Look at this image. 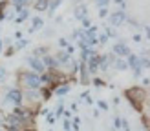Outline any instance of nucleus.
<instances>
[{"instance_id":"a878e982","label":"nucleus","mask_w":150,"mask_h":131,"mask_svg":"<svg viewBox=\"0 0 150 131\" xmlns=\"http://www.w3.org/2000/svg\"><path fill=\"white\" fill-rule=\"evenodd\" d=\"M6 6H7V2H0V20H4V9H6Z\"/></svg>"},{"instance_id":"7ed1b4c3","label":"nucleus","mask_w":150,"mask_h":131,"mask_svg":"<svg viewBox=\"0 0 150 131\" xmlns=\"http://www.w3.org/2000/svg\"><path fill=\"white\" fill-rule=\"evenodd\" d=\"M22 100H24V97H22V91L17 89V87H9V89L6 91V98L4 102L6 104H13V106H20L22 104Z\"/></svg>"},{"instance_id":"c9c22d12","label":"nucleus","mask_w":150,"mask_h":131,"mask_svg":"<svg viewBox=\"0 0 150 131\" xmlns=\"http://www.w3.org/2000/svg\"><path fill=\"white\" fill-rule=\"evenodd\" d=\"M37 113H40V115H48V109L46 107H39V111Z\"/></svg>"},{"instance_id":"f3484780","label":"nucleus","mask_w":150,"mask_h":131,"mask_svg":"<svg viewBox=\"0 0 150 131\" xmlns=\"http://www.w3.org/2000/svg\"><path fill=\"white\" fill-rule=\"evenodd\" d=\"M48 4L50 2H46V0H39V2H35V9L37 11H46L48 9Z\"/></svg>"},{"instance_id":"4468645a","label":"nucleus","mask_w":150,"mask_h":131,"mask_svg":"<svg viewBox=\"0 0 150 131\" xmlns=\"http://www.w3.org/2000/svg\"><path fill=\"white\" fill-rule=\"evenodd\" d=\"M114 68H115L117 71H125L126 68H128V64H126V60H123V58H115Z\"/></svg>"},{"instance_id":"7c9ffc66","label":"nucleus","mask_w":150,"mask_h":131,"mask_svg":"<svg viewBox=\"0 0 150 131\" xmlns=\"http://www.w3.org/2000/svg\"><path fill=\"white\" fill-rule=\"evenodd\" d=\"M143 124H145L146 131H150V116H145V118H143Z\"/></svg>"},{"instance_id":"a19ab883","label":"nucleus","mask_w":150,"mask_h":131,"mask_svg":"<svg viewBox=\"0 0 150 131\" xmlns=\"http://www.w3.org/2000/svg\"><path fill=\"white\" fill-rule=\"evenodd\" d=\"M134 40H136V42H141V35H134Z\"/></svg>"},{"instance_id":"4be33fe9","label":"nucleus","mask_w":150,"mask_h":131,"mask_svg":"<svg viewBox=\"0 0 150 131\" xmlns=\"http://www.w3.org/2000/svg\"><path fill=\"white\" fill-rule=\"evenodd\" d=\"M106 42H108V35H106V33H103L101 36H97V44H101V46H104Z\"/></svg>"},{"instance_id":"423d86ee","label":"nucleus","mask_w":150,"mask_h":131,"mask_svg":"<svg viewBox=\"0 0 150 131\" xmlns=\"http://www.w3.org/2000/svg\"><path fill=\"white\" fill-rule=\"evenodd\" d=\"M112 51H114L115 56H130L132 55L130 49H128V46H126L125 42H115L114 47H112Z\"/></svg>"},{"instance_id":"ea45409f","label":"nucleus","mask_w":150,"mask_h":131,"mask_svg":"<svg viewBox=\"0 0 150 131\" xmlns=\"http://www.w3.org/2000/svg\"><path fill=\"white\" fill-rule=\"evenodd\" d=\"M15 38H17V40H22V33L17 31V33H15Z\"/></svg>"},{"instance_id":"f03ea898","label":"nucleus","mask_w":150,"mask_h":131,"mask_svg":"<svg viewBox=\"0 0 150 131\" xmlns=\"http://www.w3.org/2000/svg\"><path fill=\"white\" fill-rule=\"evenodd\" d=\"M18 80L20 84L26 87V89H39L40 87V75L33 71H20L18 73Z\"/></svg>"},{"instance_id":"e433bc0d","label":"nucleus","mask_w":150,"mask_h":131,"mask_svg":"<svg viewBox=\"0 0 150 131\" xmlns=\"http://www.w3.org/2000/svg\"><path fill=\"white\" fill-rule=\"evenodd\" d=\"M13 53H15V47H13V46H11L9 49H7V51H6V55H7V56H11Z\"/></svg>"},{"instance_id":"37998d69","label":"nucleus","mask_w":150,"mask_h":131,"mask_svg":"<svg viewBox=\"0 0 150 131\" xmlns=\"http://www.w3.org/2000/svg\"><path fill=\"white\" fill-rule=\"evenodd\" d=\"M24 131H35V129H33V128H29V129H24Z\"/></svg>"},{"instance_id":"9d476101","label":"nucleus","mask_w":150,"mask_h":131,"mask_svg":"<svg viewBox=\"0 0 150 131\" xmlns=\"http://www.w3.org/2000/svg\"><path fill=\"white\" fill-rule=\"evenodd\" d=\"M55 60L59 66H68L70 64V55L66 53V51H57L55 53Z\"/></svg>"},{"instance_id":"c756f323","label":"nucleus","mask_w":150,"mask_h":131,"mask_svg":"<svg viewBox=\"0 0 150 131\" xmlns=\"http://www.w3.org/2000/svg\"><path fill=\"white\" fill-rule=\"evenodd\" d=\"M117 6H119V11H123V13H125V9H126V2H121V0H117Z\"/></svg>"},{"instance_id":"bb28decb","label":"nucleus","mask_w":150,"mask_h":131,"mask_svg":"<svg viewBox=\"0 0 150 131\" xmlns=\"http://www.w3.org/2000/svg\"><path fill=\"white\" fill-rule=\"evenodd\" d=\"M82 22V27H84V31H86V29H90V27H92V26H90V22H92V20H90L88 17L84 18V20H81Z\"/></svg>"},{"instance_id":"6ab92c4d","label":"nucleus","mask_w":150,"mask_h":131,"mask_svg":"<svg viewBox=\"0 0 150 131\" xmlns=\"http://www.w3.org/2000/svg\"><path fill=\"white\" fill-rule=\"evenodd\" d=\"M51 93H53V89H51V87H44L40 95H42V98H44V100H48V98L51 97Z\"/></svg>"},{"instance_id":"c03bdc74","label":"nucleus","mask_w":150,"mask_h":131,"mask_svg":"<svg viewBox=\"0 0 150 131\" xmlns=\"http://www.w3.org/2000/svg\"><path fill=\"white\" fill-rule=\"evenodd\" d=\"M9 131H20V129H9Z\"/></svg>"},{"instance_id":"f257e3e1","label":"nucleus","mask_w":150,"mask_h":131,"mask_svg":"<svg viewBox=\"0 0 150 131\" xmlns=\"http://www.w3.org/2000/svg\"><path fill=\"white\" fill-rule=\"evenodd\" d=\"M125 97H126V100L132 104V107L136 109V111H143V104L146 100V93H145V89L141 86H132L130 89L125 91Z\"/></svg>"},{"instance_id":"20e7f679","label":"nucleus","mask_w":150,"mask_h":131,"mask_svg":"<svg viewBox=\"0 0 150 131\" xmlns=\"http://www.w3.org/2000/svg\"><path fill=\"white\" fill-rule=\"evenodd\" d=\"M24 97V100H28V107L31 106V107H37L40 104V100H42V95L40 91H37V89H28L26 95H22Z\"/></svg>"},{"instance_id":"f704fd0d","label":"nucleus","mask_w":150,"mask_h":131,"mask_svg":"<svg viewBox=\"0 0 150 131\" xmlns=\"http://www.w3.org/2000/svg\"><path fill=\"white\" fill-rule=\"evenodd\" d=\"M48 122H50V124H53V122H55V115L48 113Z\"/></svg>"},{"instance_id":"f8f14e48","label":"nucleus","mask_w":150,"mask_h":131,"mask_svg":"<svg viewBox=\"0 0 150 131\" xmlns=\"http://www.w3.org/2000/svg\"><path fill=\"white\" fill-rule=\"evenodd\" d=\"M73 15H75L79 20H84V18H86V7H84V6H77V7H75V11H73Z\"/></svg>"},{"instance_id":"6e6552de","label":"nucleus","mask_w":150,"mask_h":131,"mask_svg":"<svg viewBox=\"0 0 150 131\" xmlns=\"http://www.w3.org/2000/svg\"><path fill=\"white\" fill-rule=\"evenodd\" d=\"M125 22H126V15H125L123 11H115V13H112V15H110V24L114 26V27L125 24Z\"/></svg>"},{"instance_id":"ddd939ff","label":"nucleus","mask_w":150,"mask_h":131,"mask_svg":"<svg viewBox=\"0 0 150 131\" xmlns=\"http://www.w3.org/2000/svg\"><path fill=\"white\" fill-rule=\"evenodd\" d=\"M68 91H70V86H68V84H62V86H57V87H55V89H53V93H55V95H59V97H64V95H66V93H68Z\"/></svg>"},{"instance_id":"1a4fd4ad","label":"nucleus","mask_w":150,"mask_h":131,"mask_svg":"<svg viewBox=\"0 0 150 131\" xmlns=\"http://www.w3.org/2000/svg\"><path fill=\"white\" fill-rule=\"evenodd\" d=\"M79 71H81V82H82V84H90V82H92L86 62H79Z\"/></svg>"},{"instance_id":"c85d7f7f","label":"nucleus","mask_w":150,"mask_h":131,"mask_svg":"<svg viewBox=\"0 0 150 131\" xmlns=\"http://www.w3.org/2000/svg\"><path fill=\"white\" fill-rule=\"evenodd\" d=\"M93 84L99 87V86H106V82H104V80H101V78H93Z\"/></svg>"},{"instance_id":"cd10ccee","label":"nucleus","mask_w":150,"mask_h":131,"mask_svg":"<svg viewBox=\"0 0 150 131\" xmlns=\"http://www.w3.org/2000/svg\"><path fill=\"white\" fill-rule=\"evenodd\" d=\"M106 35H108V38H115V36H117V33H115L112 27H108V29H106Z\"/></svg>"},{"instance_id":"aec40b11","label":"nucleus","mask_w":150,"mask_h":131,"mask_svg":"<svg viewBox=\"0 0 150 131\" xmlns=\"http://www.w3.org/2000/svg\"><path fill=\"white\" fill-rule=\"evenodd\" d=\"M61 115H64V107H62V100H59V106L55 109V118H59Z\"/></svg>"},{"instance_id":"0eeeda50","label":"nucleus","mask_w":150,"mask_h":131,"mask_svg":"<svg viewBox=\"0 0 150 131\" xmlns=\"http://www.w3.org/2000/svg\"><path fill=\"white\" fill-rule=\"evenodd\" d=\"M126 64L134 69V75L136 77H141V66H139V56L137 55H130L126 56Z\"/></svg>"},{"instance_id":"a18cd8bd","label":"nucleus","mask_w":150,"mask_h":131,"mask_svg":"<svg viewBox=\"0 0 150 131\" xmlns=\"http://www.w3.org/2000/svg\"><path fill=\"white\" fill-rule=\"evenodd\" d=\"M0 131H4V129H0Z\"/></svg>"},{"instance_id":"412c9836","label":"nucleus","mask_w":150,"mask_h":131,"mask_svg":"<svg viewBox=\"0 0 150 131\" xmlns=\"http://www.w3.org/2000/svg\"><path fill=\"white\" fill-rule=\"evenodd\" d=\"M59 6H61V0H57V2H50V4H48V11H50L51 15H53V11L57 9Z\"/></svg>"},{"instance_id":"39448f33","label":"nucleus","mask_w":150,"mask_h":131,"mask_svg":"<svg viewBox=\"0 0 150 131\" xmlns=\"http://www.w3.org/2000/svg\"><path fill=\"white\" fill-rule=\"evenodd\" d=\"M26 60H28L29 66H31V71H33V73H39V75L42 73V75H44V73L48 71L46 66H44V62H42V58H39V56H33V55H31V56H28Z\"/></svg>"},{"instance_id":"79ce46f5","label":"nucleus","mask_w":150,"mask_h":131,"mask_svg":"<svg viewBox=\"0 0 150 131\" xmlns=\"http://www.w3.org/2000/svg\"><path fill=\"white\" fill-rule=\"evenodd\" d=\"M2 46H4V42H2V38H0V53H2Z\"/></svg>"},{"instance_id":"a211bd4d","label":"nucleus","mask_w":150,"mask_h":131,"mask_svg":"<svg viewBox=\"0 0 150 131\" xmlns=\"http://www.w3.org/2000/svg\"><path fill=\"white\" fill-rule=\"evenodd\" d=\"M42 24H44V22H42V18H39V17H37V18H33V26H31V29H29V31H37L39 27H42Z\"/></svg>"},{"instance_id":"4c0bfd02","label":"nucleus","mask_w":150,"mask_h":131,"mask_svg":"<svg viewBox=\"0 0 150 131\" xmlns=\"http://www.w3.org/2000/svg\"><path fill=\"white\" fill-rule=\"evenodd\" d=\"M59 44H61V46H62V47H68V42H66L64 38H61V40H59Z\"/></svg>"},{"instance_id":"2eb2a0df","label":"nucleus","mask_w":150,"mask_h":131,"mask_svg":"<svg viewBox=\"0 0 150 131\" xmlns=\"http://www.w3.org/2000/svg\"><path fill=\"white\" fill-rule=\"evenodd\" d=\"M13 7H15V11L22 13V11H24V7H28V2H26V0H15Z\"/></svg>"},{"instance_id":"b1692460","label":"nucleus","mask_w":150,"mask_h":131,"mask_svg":"<svg viewBox=\"0 0 150 131\" xmlns=\"http://www.w3.org/2000/svg\"><path fill=\"white\" fill-rule=\"evenodd\" d=\"M28 46V40H18L17 42V46H15V51H17V49H22V47H26Z\"/></svg>"},{"instance_id":"393cba45","label":"nucleus","mask_w":150,"mask_h":131,"mask_svg":"<svg viewBox=\"0 0 150 131\" xmlns=\"http://www.w3.org/2000/svg\"><path fill=\"white\" fill-rule=\"evenodd\" d=\"M108 4H110L108 0H99V2H97V7H99V9H106Z\"/></svg>"},{"instance_id":"dca6fc26","label":"nucleus","mask_w":150,"mask_h":131,"mask_svg":"<svg viewBox=\"0 0 150 131\" xmlns=\"http://www.w3.org/2000/svg\"><path fill=\"white\" fill-rule=\"evenodd\" d=\"M26 18H29V9H24V11H22L18 17H17V20H15V24H22Z\"/></svg>"},{"instance_id":"2f4dec72","label":"nucleus","mask_w":150,"mask_h":131,"mask_svg":"<svg viewBox=\"0 0 150 131\" xmlns=\"http://www.w3.org/2000/svg\"><path fill=\"white\" fill-rule=\"evenodd\" d=\"M114 128H115V129H119V128H121V118H117V116L114 118Z\"/></svg>"},{"instance_id":"58836bf2","label":"nucleus","mask_w":150,"mask_h":131,"mask_svg":"<svg viewBox=\"0 0 150 131\" xmlns=\"http://www.w3.org/2000/svg\"><path fill=\"white\" fill-rule=\"evenodd\" d=\"M106 13H108L106 9H99V17H106Z\"/></svg>"},{"instance_id":"473e14b6","label":"nucleus","mask_w":150,"mask_h":131,"mask_svg":"<svg viewBox=\"0 0 150 131\" xmlns=\"http://www.w3.org/2000/svg\"><path fill=\"white\" fill-rule=\"evenodd\" d=\"M97 106H99V109H108V104L104 100H99V104H97Z\"/></svg>"},{"instance_id":"9b49d317","label":"nucleus","mask_w":150,"mask_h":131,"mask_svg":"<svg viewBox=\"0 0 150 131\" xmlns=\"http://www.w3.org/2000/svg\"><path fill=\"white\" fill-rule=\"evenodd\" d=\"M95 55H99V53H97L93 47H86V49H82V53H81V58H82V60H81V62H88L90 58L95 56Z\"/></svg>"},{"instance_id":"72a5a7b5","label":"nucleus","mask_w":150,"mask_h":131,"mask_svg":"<svg viewBox=\"0 0 150 131\" xmlns=\"http://www.w3.org/2000/svg\"><path fill=\"white\" fill-rule=\"evenodd\" d=\"M62 126H64V129H66V131H70V129H71V122H70V120H64Z\"/></svg>"},{"instance_id":"5701e85b","label":"nucleus","mask_w":150,"mask_h":131,"mask_svg":"<svg viewBox=\"0 0 150 131\" xmlns=\"http://www.w3.org/2000/svg\"><path fill=\"white\" fill-rule=\"evenodd\" d=\"M6 77H7V71H6V68H4V66H0V82H4V80H6Z\"/></svg>"}]
</instances>
